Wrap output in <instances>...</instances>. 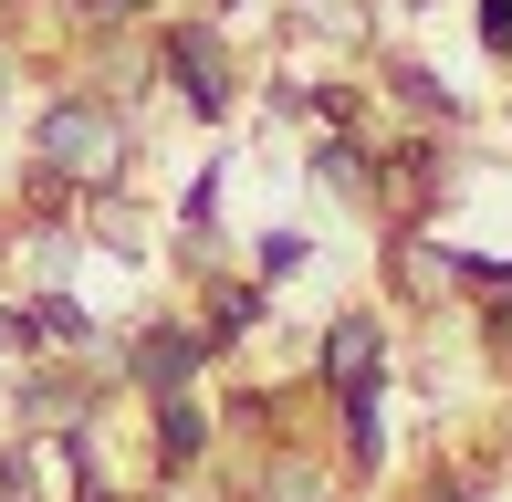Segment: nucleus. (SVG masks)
Segmentation results:
<instances>
[{
    "label": "nucleus",
    "instance_id": "5",
    "mask_svg": "<svg viewBox=\"0 0 512 502\" xmlns=\"http://www.w3.org/2000/svg\"><path fill=\"white\" fill-rule=\"evenodd\" d=\"M398 95L418 105V116H450V84H439V74H418V63H398Z\"/></svg>",
    "mask_w": 512,
    "mask_h": 502
},
{
    "label": "nucleus",
    "instance_id": "6",
    "mask_svg": "<svg viewBox=\"0 0 512 502\" xmlns=\"http://www.w3.org/2000/svg\"><path fill=\"white\" fill-rule=\"evenodd\" d=\"M157 419H168V429H157V440H168V461H178V450H199V440H209V429H199V408H189V398H168V408H157Z\"/></svg>",
    "mask_w": 512,
    "mask_h": 502
},
{
    "label": "nucleus",
    "instance_id": "8",
    "mask_svg": "<svg viewBox=\"0 0 512 502\" xmlns=\"http://www.w3.org/2000/svg\"><path fill=\"white\" fill-rule=\"evenodd\" d=\"M481 53L512 63V0H481Z\"/></svg>",
    "mask_w": 512,
    "mask_h": 502
},
{
    "label": "nucleus",
    "instance_id": "1",
    "mask_svg": "<svg viewBox=\"0 0 512 502\" xmlns=\"http://www.w3.org/2000/svg\"><path fill=\"white\" fill-rule=\"evenodd\" d=\"M32 147H42V168H53V178H115V157H126V126H115L95 95H63L53 116H42Z\"/></svg>",
    "mask_w": 512,
    "mask_h": 502
},
{
    "label": "nucleus",
    "instance_id": "2",
    "mask_svg": "<svg viewBox=\"0 0 512 502\" xmlns=\"http://www.w3.org/2000/svg\"><path fill=\"white\" fill-rule=\"evenodd\" d=\"M168 84L199 105V116H220V105H230V63H220V42H209V32H168Z\"/></svg>",
    "mask_w": 512,
    "mask_h": 502
},
{
    "label": "nucleus",
    "instance_id": "7",
    "mask_svg": "<svg viewBox=\"0 0 512 502\" xmlns=\"http://www.w3.org/2000/svg\"><path fill=\"white\" fill-rule=\"evenodd\" d=\"M293 272H304V231H272L262 241V283H293Z\"/></svg>",
    "mask_w": 512,
    "mask_h": 502
},
{
    "label": "nucleus",
    "instance_id": "3",
    "mask_svg": "<svg viewBox=\"0 0 512 502\" xmlns=\"http://www.w3.org/2000/svg\"><path fill=\"white\" fill-rule=\"evenodd\" d=\"M189 367H199V335H178V325H157V346L136 356V377H147V387H178Z\"/></svg>",
    "mask_w": 512,
    "mask_h": 502
},
{
    "label": "nucleus",
    "instance_id": "4",
    "mask_svg": "<svg viewBox=\"0 0 512 502\" xmlns=\"http://www.w3.org/2000/svg\"><path fill=\"white\" fill-rule=\"evenodd\" d=\"M314 178H324L335 199H366V189H377V157H366V147H324V157H314Z\"/></svg>",
    "mask_w": 512,
    "mask_h": 502
}]
</instances>
